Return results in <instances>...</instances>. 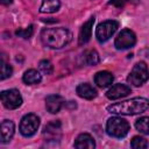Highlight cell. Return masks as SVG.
I'll use <instances>...</instances> for the list:
<instances>
[{
	"mask_svg": "<svg viewBox=\"0 0 149 149\" xmlns=\"http://www.w3.org/2000/svg\"><path fill=\"white\" fill-rule=\"evenodd\" d=\"M149 108V100L142 97H136L122 102L112 104L107 107V111L116 115H135L146 112Z\"/></svg>",
	"mask_w": 149,
	"mask_h": 149,
	"instance_id": "obj_2",
	"label": "cell"
},
{
	"mask_svg": "<svg viewBox=\"0 0 149 149\" xmlns=\"http://www.w3.org/2000/svg\"><path fill=\"white\" fill-rule=\"evenodd\" d=\"M125 2H126V0H111L109 5H113V6L118 7V8H120V7H122L125 5Z\"/></svg>",
	"mask_w": 149,
	"mask_h": 149,
	"instance_id": "obj_25",
	"label": "cell"
},
{
	"mask_svg": "<svg viewBox=\"0 0 149 149\" xmlns=\"http://www.w3.org/2000/svg\"><path fill=\"white\" fill-rule=\"evenodd\" d=\"M83 61L86 65H97L100 61L99 54L95 50H86L83 55Z\"/></svg>",
	"mask_w": 149,
	"mask_h": 149,
	"instance_id": "obj_19",
	"label": "cell"
},
{
	"mask_svg": "<svg viewBox=\"0 0 149 149\" xmlns=\"http://www.w3.org/2000/svg\"><path fill=\"white\" fill-rule=\"evenodd\" d=\"M118 28H119L118 21H114V20L104 21L100 24H98V27L95 29V37L100 43L106 42L114 35V33L118 30Z\"/></svg>",
	"mask_w": 149,
	"mask_h": 149,
	"instance_id": "obj_5",
	"label": "cell"
},
{
	"mask_svg": "<svg viewBox=\"0 0 149 149\" xmlns=\"http://www.w3.org/2000/svg\"><path fill=\"white\" fill-rule=\"evenodd\" d=\"M93 23H94V17H90V20H87L83 27L80 28V31H79V36H78V43L79 45H83V44H86L91 36H92V28H93Z\"/></svg>",
	"mask_w": 149,
	"mask_h": 149,
	"instance_id": "obj_11",
	"label": "cell"
},
{
	"mask_svg": "<svg viewBox=\"0 0 149 149\" xmlns=\"http://www.w3.org/2000/svg\"><path fill=\"white\" fill-rule=\"evenodd\" d=\"M149 79V69L144 62H139L134 65L132 72L129 73L127 81L133 86H141Z\"/></svg>",
	"mask_w": 149,
	"mask_h": 149,
	"instance_id": "obj_4",
	"label": "cell"
},
{
	"mask_svg": "<svg viewBox=\"0 0 149 149\" xmlns=\"http://www.w3.org/2000/svg\"><path fill=\"white\" fill-rule=\"evenodd\" d=\"M15 130L14 122L10 120H3L1 122V143H7L13 137Z\"/></svg>",
	"mask_w": 149,
	"mask_h": 149,
	"instance_id": "obj_15",
	"label": "cell"
},
{
	"mask_svg": "<svg viewBox=\"0 0 149 149\" xmlns=\"http://www.w3.org/2000/svg\"><path fill=\"white\" fill-rule=\"evenodd\" d=\"M135 127L140 133L149 135V116H143V118H140L139 120H136Z\"/></svg>",
	"mask_w": 149,
	"mask_h": 149,
	"instance_id": "obj_20",
	"label": "cell"
},
{
	"mask_svg": "<svg viewBox=\"0 0 149 149\" xmlns=\"http://www.w3.org/2000/svg\"><path fill=\"white\" fill-rule=\"evenodd\" d=\"M38 126H40V118L36 114L33 113L26 114L20 122V133L26 137L33 136L37 132Z\"/></svg>",
	"mask_w": 149,
	"mask_h": 149,
	"instance_id": "obj_6",
	"label": "cell"
},
{
	"mask_svg": "<svg viewBox=\"0 0 149 149\" xmlns=\"http://www.w3.org/2000/svg\"><path fill=\"white\" fill-rule=\"evenodd\" d=\"M129 129H130L129 123L127 122V120H125L122 118L113 116L107 120L106 132L112 137H118V139L125 137L128 134Z\"/></svg>",
	"mask_w": 149,
	"mask_h": 149,
	"instance_id": "obj_3",
	"label": "cell"
},
{
	"mask_svg": "<svg viewBox=\"0 0 149 149\" xmlns=\"http://www.w3.org/2000/svg\"><path fill=\"white\" fill-rule=\"evenodd\" d=\"M130 92H132V90L129 86H127L125 84H115L106 92V97L111 100H116V99L127 97Z\"/></svg>",
	"mask_w": 149,
	"mask_h": 149,
	"instance_id": "obj_10",
	"label": "cell"
},
{
	"mask_svg": "<svg viewBox=\"0 0 149 149\" xmlns=\"http://www.w3.org/2000/svg\"><path fill=\"white\" fill-rule=\"evenodd\" d=\"M62 106H63V99L61 95L51 94V95H48L45 98V107H47L49 113H51V114L58 113L61 111Z\"/></svg>",
	"mask_w": 149,
	"mask_h": 149,
	"instance_id": "obj_12",
	"label": "cell"
},
{
	"mask_svg": "<svg viewBox=\"0 0 149 149\" xmlns=\"http://www.w3.org/2000/svg\"><path fill=\"white\" fill-rule=\"evenodd\" d=\"M130 147L134 149H143V148L148 147V142L146 139H143L141 136H134L130 142Z\"/></svg>",
	"mask_w": 149,
	"mask_h": 149,
	"instance_id": "obj_22",
	"label": "cell"
},
{
	"mask_svg": "<svg viewBox=\"0 0 149 149\" xmlns=\"http://www.w3.org/2000/svg\"><path fill=\"white\" fill-rule=\"evenodd\" d=\"M76 92H77V94L80 97V98H83V99H87V100H92L93 98H95L97 97V90L92 86V85H90V84H87V83H83V84H79L78 86H77V88H76Z\"/></svg>",
	"mask_w": 149,
	"mask_h": 149,
	"instance_id": "obj_13",
	"label": "cell"
},
{
	"mask_svg": "<svg viewBox=\"0 0 149 149\" xmlns=\"http://www.w3.org/2000/svg\"><path fill=\"white\" fill-rule=\"evenodd\" d=\"M33 33H34V26L30 24L28 26L27 28H20L15 31V34L20 37H23V38H30L33 36Z\"/></svg>",
	"mask_w": 149,
	"mask_h": 149,
	"instance_id": "obj_24",
	"label": "cell"
},
{
	"mask_svg": "<svg viewBox=\"0 0 149 149\" xmlns=\"http://www.w3.org/2000/svg\"><path fill=\"white\" fill-rule=\"evenodd\" d=\"M43 137L47 142H56L59 141L61 136H62V125L59 120H54L50 121L49 123L45 125V127L43 128Z\"/></svg>",
	"mask_w": 149,
	"mask_h": 149,
	"instance_id": "obj_9",
	"label": "cell"
},
{
	"mask_svg": "<svg viewBox=\"0 0 149 149\" xmlns=\"http://www.w3.org/2000/svg\"><path fill=\"white\" fill-rule=\"evenodd\" d=\"M22 80H23L27 85H35V84L41 83L42 76L40 74V72H38L37 70L30 69V70H27V71L23 73Z\"/></svg>",
	"mask_w": 149,
	"mask_h": 149,
	"instance_id": "obj_17",
	"label": "cell"
},
{
	"mask_svg": "<svg viewBox=\"0 0 149 149\" xmlns=\"http://www.w3.org/2000/svg\"><path fill=\"white\" fill-rule=\"evenodd\" d=\"M113 79H114L113 74L108 71H99L94 76V83L101 88L109 86L113 83Z\"/></svg>",
	"mask_w": 149,
	"mask_h": 149,
	"instance_id": "obj_16",
	"label": "cell"
},
{
	"mask_svg": "<svg viewBox=\"0 0 149 149\" xmlns=\"http://www.w3.org/2000/svg\"><path fill=\"white\" fill-rule=\"evenodd\" d=\"M61 7V1L59 0H43L42 5L40 7L41 13H55Z\"/></svg>",
	"mask_w": 149,
	"mask_h": 149,
	"instance_id": "obj_18",
	"label": "cell"
},
{
	"mask_svg": "<svg viewBox=\"0 0 149 149\" xmlns=\"http://www.w3.org/2000/svg\"><path fill=\"white\" fill-rule=\"evenodd\" d=\"M12 73H13L12 66H10L8 63H6V62L3 61V58H2V59H1V80L7 79L8 77L12 76Z\"/></svg>",
	"mask_w": 149,
	"mask_h": 149,
	"instance_id": "obj_23",
	"label": "cell"
},
{
	"mask_svg": "<svg viewBox=\"0 0 149 149\" xmlns=\"http://www.w3.org/2000/svg\"><path fill=\"white\" fill-rule=\"evenodd\" d=\"M136 43V36L130 29H122L115 37L114 45L119 50H126L134 47Z\"/></svg>",
	"mask_w": 149,
	"mask_h": 149,
	"instance_id": "obj_8",
	"label": "cell"
},
{
	"mask_svg": "<svg viewBox=\"0 0 149 149\" xmlns=\"http://www.w3.org/2000/svg\"><path fill=\"white\" fill-rule=\"evenodd\" d=\"M41 41L50 49H62L72 41V33L63 27L44 28L41 31Z\"/></svg>",
	"mask_w": 149,
	"mask_h": 149,
	"instance_id": "obj_1",
	"label": "cell"
},
{
	"mask_svg": "<svg viewBox=\"0 0 149 149\" xmlns=\"http://www.w3.org/2000/svg\"><path fill=\"white\" fill-rule=\"evenodd\" d=\"M38 69L43 74H51L54 71V65L48 59H42L38 63Z\"/></svg>",
	"mask_w": 149,
	"mask_h": 149,
	"instance_id": "obj_21",
	"label": "cell"
},
{
	"mask_svg": "<svg viewBox=\"0 0 149 149\" xmlns=\"http://www.w3.org/2000/svg\"><path fill=\"white\" fill-rule=\"evenodd\" d=\"M76 148L78 149H93L95 147V142L93 140V137L87 134V133H83L80 135H78V137L74 141V144H73Z\"/></svg>",
	"mask_w": 149,
	"mask_h": 149,
	"instance_id": "obj_14",
	"label": "cell"
},
{
	"mask_svg": "<svg viewBox=\"0 0 149 149\" xmlns=\"http://www.w3.org/2000/svg\"><path fill=\"white\" fill-rule=\"evenodd\" d=\"M0 2H1L2 5H6V6H7V5H10V3L13 2V0H0Z\"/></svg>",
	"mask_w": 149,
	"mask_h": 149,
	"instance_id": "obj_26",
	"label": "cell"
},
{
	"mask_svg": "<svg viewBox=\"0 0 149 149\" xmlns=\"http://www.w3.org/2000/svg\"><path fill=\"white\" fill-rule=\"evenodd\" d=\"M0 98H1L2 105L8 109H16L22 104V97L20 92L15 88L2 91L0 94Z\"/></svg>",
	"mask_w": 149,
	"mask_h": 149,
	"instance_id": "obj_7",
	"label": "cell"
}]
</instances>
